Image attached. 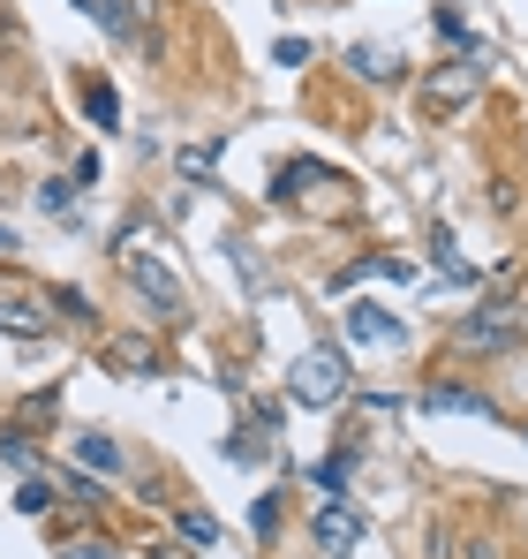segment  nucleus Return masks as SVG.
<instances>
[{
	"label": "nucleus",
	"instance_id": "1",
	"mask_svg": "<svg viewBox=\"0 0 528 559\" xmlns=\"http://www.w3.org/2000/svg\"><path fill=\"white\" fill-rule=\"evenodd\" d=\"M287 393H295L302 408H333V401L348 393V356H340L333 341L302 348V356H295V371H287Z\"/></svg>",
	"mask_w": 528,
	"mask_h": 559
},
{
	"label": "nucleus",
	"instance_id": "2",
	"mask_svg": "<svg viewBox=\"0 0 528 559\" xmlns=\"http://www.w3.org/2000/svg\"><path fill=\"white\" fill-rule=\"evenodd\" d=\"M491 69H499L491 53H476V61H453V69H431V84H423V106H431V114H453V106H468L476 76H491Z\"/></svg>",
	"mask_w": 528,
	"mask_h": 559
},
{
	"label": "nucleus",
	"instance_id": "3",
	"mask_svg": "<svg viewBox=\"0 0 528 559\" xmlns=\"http://www.w3.org/2000/svg\"><path fill=\"white\" fill-rule=\"evenodd\" d=\"M121 273H129L136 295H152L159 310H181V280L167 273V258H152V250H129V242H121Z\"/></svg>",
	"mask_w": 528,
	"mask_h": 559
},
{
	"label": "nucleus",
	"instance_id": "4",
	"mask_svg": "<svg viewBox=\"0 0 528 559\" xmlns=\"http://www.w3.org/2000/svg\"><path fill=\"white\" fill-rule=\"evenodd\" d=\"M340 325H348L355 348H408V325H400V310H385V302H355Z\"/></svg>",
	"mask_w": 528,
	"mask_h": 559
},
{
	"label": "nucleus",
	"instance_id": "5",
	"mask_svg": "<svg viewBox=\"0 0 528 559\" xmlns=\"http://www.w3.org/2000/svg\"><path fill=\"white\" fill-rule=\"evenodd\" d=\"M310 537H317V552H325V559H348L355 545H362V514H355L348 499H333V507H317Z\"/></svg>",
	"mask_w": 528,
	"mask_h": 559
},
{
	"label": "nucleus",
	"instance_id": "6",
	"mask_svg": "<svg viewBox=\"0 0 528 559\" xmlns=\"http://www.w3.org/2000/svg\"><path fill=\"white\" fill-rule=\"evenodd\" d=\"M76 8L98 15V31H106V38H136V46L152 38V31H144V0H76Z\"/></svg>",
	"mask_w": 528,
	"mask_h": 559
},
{
	"label": "nucleus",
	"instance_id": "7",
	"mask_svg": "<svg viewBox=\"0 0 528 559\" xmlns=\"http://www.w3.org/2000/svg\"><path fill=\"white\" fill-rule=\"evenodd\" d=\"M310 189H317V197H340V175H333V167H310V159L279 167V197H287V204H302Z\"/></svg>",
	"mask_w": 528,
	"mask_h": 559
},
{
	"label": "nucleus",
	"instance_id": "8",
	"mask_svg": "<svg viewBox=\"0 0 528 559\" xmlns=\"http://www.w3.org/2000/svg\"><path fill=\"white\" fill-rule=\"evenodd\" d=\"M416 408H423V416H491V401H483V393H468V385H431Z\"/></svg>",
	"mask_w": 528,
	"mask_h": 559
},
{
	"label": "nucleus",
	"instance_id": "9",
	"mask_svg": "<svg viewBox=\"0 0 528 559\" xmlns=\"http://www.w3.org/2000/svg\"><path fill=\"white\" fill-rule=\"evenodd\" d=\"M521 325H514V310H483V318H468L460 325V348H506Z\"/></svg>",
	"mask_w": 528,
	"mask_h": 559
},
{
	"label": "nucleus",
	"instance_id": "10",
	"mask_svg": "<svg viewBox=\"0 0 528 559\" xmlns=\"http://www.w3.org/2000/svg\"><path fill=\"white\" fill-rule=\"evenodd\" d=\"M69 447H76V462H84V468H98V476H121V468H129V454H121V447H113L106 431H76Z\"/></svg>",
	"mask_w": 528,
	"mask_h": 559
},
{
	"label": "nucleus",
	"instance_id": "11",
	"mask_svg": "<svg viewBox=\"0 0 528 559\" xmlns=\"http://www.w3.org/2000/svg\"><path fill=\"white\" fill-rule=\"evenodd\" d=\"M348 69L370 76V84H385V76L400 69V53H393V46H348Z\"/></svg>",
	"mask_w": 528,
	"mask_h": 559
},
{
	"label": "nucleus",
	"instance_id": "12",
	"mask_svg": "<svg viewBox=\"0 0 528 559\" xmlns=\"http://www.w3.org/2000/svg\"><path fill=\"white\" fill-rule=\"evenodd\" d=\"M227 462H235V468L272 462V439H264V431H235V439H227Z\"/></svg>",
	"mask_w": 528,
	"mask_h": 559
},
{
	"label": "nucleus",
	"instance_id": "13",
	"mask_svg": "<svg viewBox=\"0 0 528 559\" xmlns=\"http://www.w3.org/2000/svg\"><path fill=\"white\" fill-rule=\"evenodd\" d=\"M0 333H23V341H38V333H46V318H38L31 302H0Z\"/></svg>",
	"mask_w": 528,
	"mask_h": 559
},
{
	"label": "nucleus",
	"instance_id": "14",
	"mask_svg": "<svg viewBox=\"0 0 528 559\" xmlns=\"http://www.w3.org/2000/svg\"><path fill=\"white\" fill-rule=\"evenodd\" d=\"M38 212H46V219H69V227H76V189H69V182H46V189H38Z\"/></svg>",
	"mask_w": 528,
	"mask_h": 559
},
{
	"label": "nucleus",
	"instance_id": "15",
	"mask_svg": "<svg viewBox=\"0 0 528 559\" xmlns=\"http://www.w3.org/2000/svg\"><path fill=\"white\" fill-rule=\"evenodd\" d=\"M84 114L98 121V129H121V98L106 92V84H91V92H84Z\"/></svg>",
	"mask_w": 528,
	"mask_h": 559
},
{
	"label": "nucleus",
	"instance_id": "16",
	"mask_svg": "<svg viewBox=\"0 0 528 559\" xmlns=\"http://www.w3.org/2000/svg\"><path fill=\"white\" fill-rule=\"evenodd\" d=\"M31 462H38L31 439H23V431H0V468H23V476H31Z\"/></svg>",
	"mask_w": 528,
	"mask_h": 559
},
{
	"label": "nucleus",
	"instance_id": "17",
	"mask_svg": "<svg viewBox=\"0 0 528 559\" xmlns=\"http://www.w3.org/2000/svg\"><path fill=\"white\" fill-rule=\"evenodd\" d=\"M15 507H23V514H46V507H53V484H46V476H23Z\"/></svg>",
	"mask_w": 528,
	"mask_h": 559
},
{
	"label": "nucleus",
	"instance_id": "18",
	"mask_svg": "<svg viewBox=\"0 0 528 559\" xmlns=\"http://www.w3.org/2000/svg\"><path fill=\"white\" fill-rule=\"evenodd\" d=\"M212 159H219V144H181V152H175L181 175H212Z\"/></svg>",
	"mask_w": 528,
	"mask_h": 559
},
{
	"label": "nucleus",
	"instance_id": "19",
	"mask_svg": "<svg viewBox=\"0 0 528 559\" xmlns=\"http://www.w3.org/2000/svg\"><path fill=\"white\" fill-rule=\"evenodd\" d=\"M181 537H189V545H219V522H212V514H181Z\"/></svg>",
	"mask_w": 528,
	"mask_h": 559
},
{
	"label": "nucleus",
	"instance_id": "20",
	"mask_svg": "<svg viewBox=\"0 0 528 559\" xmlns=\"http://www.w3.org/2000/svg\"><path fill=\"white\" fill-rule=\"evenodd\" d=\"M272 61H279V69H302V61H310V38H279Z\"/></svg>",
	"mask_w": 528,
	"mask_h": 559
},
{
	"label": "nucleus",
	"instance_id": "21",
	"mask_svg": "<svg viewBox=\"0 0 528 559\" xmlns=\"http://www.w3.org/2000/svg\"><path fill=\"white\" fill-rule=\"evenodd\" d=\"M250 530H257V537H272V530H279V499H257V514H250Z\"/></svg>",
	"mask_w": 528,
	"mask_h": 559
},
{
	"label": "nucleus",
	"instance_id": "22",
	"mask_svg": "<svg viewBox=\"0 0 528 559\" xmlns=\"http://www.w3.org/2000/svg\"><path fill=\"white\" fill-rule=\"evenodd\" d=\"M61 559H121V552H106V545H69Z\"/></svg>",
	"mask_w": 528,
	"mask_h": 559
},
{
	"label": "nucleus",
	"instance_id": "23",
	"mask_svg": "<svg viewBox=\"0 0 528 559\" xmlns=\"http://www.w3.org/2000/svg\"><path fill=\"white\" fill-rule=\"evenodd\" d=\"M0 250H8V258H15V227H8V219H0Z\"/></svg>",
	"mask_w": 528,
	"mask_h": 559
}]
</instances>
